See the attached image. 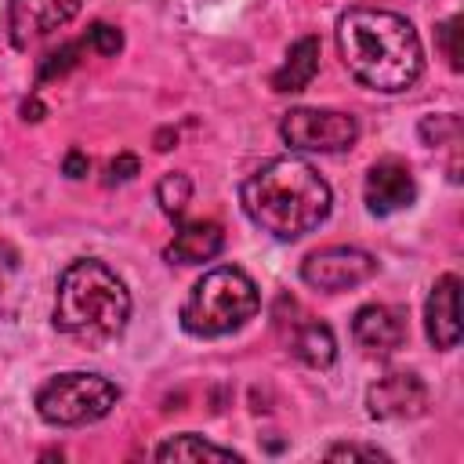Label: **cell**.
<instances>
[{"instance_id":"6da1fadb","label":"cell","mask_w":464,"mask_h":464,"mask_svg":"<svg viewBox=\"0 0 464 464\" xmlns=\"http://www.w3.org/2000/svg\"><path fill=\"white\" fill-rule=\"evenodd\" d=\"M337 47L348 72L381 94H399L417 83L424 47L410 18L381 7H352L337 22Z\"/></svg>"},{"instance_id":"7a4b0ae2","label":"cell","mask_w":464,"mask_h":464,"mask_svg":"<svg viewBox=\"0 0 464 464\" xmlns=\"http://www.w3.org/2000/svg\"><path fill=\"white\" fill-rule=\"evenodd\" d=\"M239 199L246 218L276 239H301L330 214L326 178L297 156H276L261 163L254 174H246Z\"/></svg>"},{"instance_id":"3957f363","label":"cell","mask_w":464,"mask_h":464,"mask_svg":"<svg viewBox=\"0 0 464 464\" xmlns=\"http://www.w3.org/2000/svg\"><path fill=\"white\" fill-rule=\"evenodd\" d=\"M127 319H130V294L109 265L83 257L62 272L54 294V326L62 334L83 344H105L123 334Z\"/></svg>"},{"instance_id":"277c9868","label":"cell","mask_w":464,"mask_h":464,"mask_svg":"<svg viewBox=\"0 0 464 464\" xmlns=\"http://www.w3.org/2000/svg\"><path fill=\"white\" fill-rule=\"evenodd\" d=\"M261 304L257 283L236 268V265H221L210 268L188 294V301L181 304V326L192 337H225L232 330H239L246 319H254Z\"/></svg>"},{"instance_id":"5b68a950","label":"cell","mask_w":464,"mask_h":464,"mask_svg":"<svg viewBox=\"0 0 464 464\" xmlns=\"http://www.w3.org/2000/svg\"><path fill=\"white\" fill-rule=\"evenodd\" d=\"M116 399H120V388L109 377L69 370L51 377L36 392V413L54 428H80V424L102 420L116 406Z\"/></svg>"},{"instance_id":"8992f818","label":"cell","mask_w":464,"mask_h":464,"mask_svg":"<svg viewBox=\"0 0 464 464\" xmlns=\"http://www.w3.org/2000/svg\"><path fill=\"white\" fill-rule=\"evenodd\" d=\"M279 134L297 152H344L359 138V123L337 109H290Z\"/></svg>"},{"instance_id":"52a82bcc","label":"cell","mask_w":464,"mask_h":464,"mask_svg":"<svg viewBox=\"0 0 464 464\" xmlns=\"http://www.w3.org/2000/svg\"><path fill=\"white\" fill-rule=\"evenodd\" d=\"M377 272L373 254L359 250V246H326L304 257L301 265V279L312 290H326V294H341L352 290L359 283H366Z\"/></svg>"},{"instance_id":"ba28073f","label":"cell","mask_w":464,"mask_h":464,"mask_svg":"<svg viewBox=\"0 0 464 464\" xmlns=\"http://www.w3.org/2000/svg\"><path fill=\"white\" fill-rule=\"evenodd\" d=\"M366 406H370V417L377 420H410V417H420L424 406H428V388L417 373H384L370 392H366Z\"/></svg>"},{"instance_id":"9c48e42d","label":"cell","mask_w":464,"mask_h":464,"mask_svg":"<svg viewBox=\"0 0 464 464\" xmlns=\"http://www.w3.org/2000/svg\"><path fill=\"white\" fill-rule=\"evenodd\" d=\"M362 196H366V210L377 214V218H388V214H399L406 207H413L417 199V181L410 174L406 163L399 160H381L370 167L366 174V185H362Z\"/></svg>"},{"instance_id":"30bf717a","label":"cell","mask_w":464,"mask_h":464,"mask_svg":"<svg viewBox=\"0 0 464 464\" xmlns=\"http://www.w3.org/2000/svg\"><path fill=\"white\" fill-rule=\"evenodd\" d=\"M80 11V0H11L7 29L14 47H29L33 40L54 33Z\"/></svg>"},{"instance_id":"8fae6325","label":"cell","mask_w":464,"mask_h":464,"mask_svg":"<svg viewBox=\"0 0 464 464\" xmlns=\"http://www.w3.org/2000/svg\"><path fill=\"white\" fill-rule=\"evenodd\" d=\"M424 330L439 352L457 348V341H460V279L457 276L435 279L428 304H424Z\"/></svg>"},{"instance_id":"7c38bea8","label":"cell","mask_w":464,"mask_h":464,"mask_svg":"<svg viewBox=\"0 0 464 464\" xmlns=\"http://www.w3.org/2000/svg\"><path fill=\"white\" fill-rule=\"evenodd\" d=\"M352 337L370 355H392L406 341V315L392 304H362L352 319Z\"/></svg>"},{"instance_id":"4fadbf2b","label":"cell","mask_w":464,"mask_h":464,"mask_svg":"<svg viewBox=\"0 0 464 464\" xmlns=\"http://www.w3.org/2000/svg\"><path fill=\"white\" fill-rule=\"evenodd\" d=\"M221 246H225V232L218 221H188L178 228L174 243L167 246V257L178 265H199V261L218 257Z\"/></svg>"},{"instance_id":"5bb4252c","label":"cell","mask_w":464,"mask_h":464,"mask_svg":"<svg viewBox=\"0 0 464 464\" xmlns=\"http://www.w3.org/2000/svg\"><path fill=\"white\" fill-rule=\"evenodd\" d=\"M315 72H319V40H315V36H301V40L286 51V62L276 69L272 87H276L279 94H294V91H304Z\"/></svg>"},{"instance_id":"9a60e30c","label":"cell","mask_w":464,"mask_h":464,"mask_svg":"<svg viewBox=\"0 0 464 464\" xmlns=\"http://www.w3.org/2000/svg\"><path fill=\"white\" fill-rule=\"evenodd\" d=\"M290 348L294 355L312 366V370H323L337 359V341H334V330L319 319H304V323H294L290 330Z\"/></svg>"},{"instance_id":"2e32d148","label":"cell","mask_w":464,"mask_h":464,"mask_svg":"<svg viewBox=\"0 0 464 464\" xmlns=\"http://www.w3.org/2000/svg\"><path fill=\"white\" fill-rule=\"evenodd\" d=\"M156 460H243V457L236 450L207 442L203 435L185 431V435H174L163 446H156Z\"/></svg>"},{"instance_id":"e0dca14e","label":"cell","mask_w":464,"mask_h":464,"mask_svg":"<svg viewBox=\"0 0 464 464\" xmlns=\"http://www.w3.org/2000/svg\"><path fill=\"white\" fill-rule=\"evenodd\" d=\"M188 199H192V181H188V174L174 170V174H163V178H160V185H156V203H160V210H163L167 218H181L185 207H188Z\"/></svg>"},{"instance_id":"ac0fdd59","label":"cell","mask_w":464,"mask_h":464,"mask_svg":"<svg viewBox=\"0 0 464 464\" xmlns=\"http://www.w3.org/2000/svg\"><path fill=\"white\" fill-rule=\"evenodd\" d=\"M420 138L435 149V145H457L460 141V120L453 116V112H442V116H428L424 123H420Z\"/></svg>"},{"instance_id":"d6986e66","label":"cell","mask_w":464,"mask_h":464,"mask_svg":"<svg viewBox=\"0 0 464 464\" xmlns=\"http://www.w3.org/2000/svg\"><path fill=\"white\" fill-rule=\"evenodd\" d=\"M80 51H83L80 40L62 44L58 51H51V54L44 58V65H40V83H44V80H54V76H65L69 69H76V65H80Z\"/></svg>"},{"instance_id":"ffe728a7","label":"cell","mask_w":464,"mask_h":464,"mask_svg":"<svg viewBox=\"0 0 464 464\" xmlns=\"http://www.w3.org/2000/svg\"><path fill=\"white\" fill-rule=\"evenodd\" d=\"M87 44L98 51V54H116L120 47H123V33L116 29V25H109V22H94L91 29H87Z\"/></svg>"},{"instance_id":"44dd1931","label":"cell","mask_w":464,"mask_h":464,"mask_svg":"<svg viewBox=\"0 0 464 464\" xmlns=\"http://www.w3.org/2000/svg\"><path fill=\"white\" fill-rule=\"evenodd\" d=\"M323 457H326V460H388V453H384V450H377V446H359V442L330 446Z\"/></svg>"},{"instance_id":"7402d4cb","label":"cell","mask_w":464,"mask_h":464,"mask_svg":"<svg viewBox=\"0 0 464 464\" xmlns=\"http://www.w3.org/2000/svg\"><path fill=\"white\" fill-rule=\"evenodd\" d=\"M457 25H460V18H446V22L439 25V44H442V54L450 58V65H453V69H460V51H457Z\"/></svg>"},{"instance_id":"603a6c76","label":"cell","mask_w":464,"mask_h":464,"mask_svg":"<svg viewBox=\"0 0 464 464\" xmlns=\"http://www.w3.org/2000/svg\"><path fill=\"white\" fill-rule=\"evenodd\" d=\"M138 174V156H130V152H120L112 163H109V185H116V181H130Z\"/></svg>"},{"instance_id":"cb8c5ba5","label":"cell","mask_w":464,"mask_h":464,"mask_svg":"<svg viewBox=\"0 0 464 464\" xmlns=\"http://www.w3.org/2000/svg\"><path fill=\"white\" fill-rule=\"evenodd\" d=\"M65 174H69V178H83V174H87V156L72 149V152L65 156Z\"/></svg>"},{"instance_id":"d4e9b609","label":"cell","mask_w":464,"mask_h":464,"mask_svg":"<svg viewBox=\"0 0 464 464\" xmlns=\"http://www.w3.org/2000/svg\"><path fill=\"white\" fill-rule=\"evenodd\" d=\"M170 141H178V134H174V130H160V134H156V149H160V152H167V149H170Z\"/></svg>"},{"instance_id":"484cf974","label":"cell","mask_w":464,"mask_h":464,"mask_svg":"<svg viewBox=\"0 0 464 464\" xmlns=\"http://www.w3.org/2000/svg\"><path fill=\"white\" fill-rule=\"evenodd\" d=\"M22 112H25V120H40V112H44V105H40V102L33 98V102H25V105H22Z\"/></svg>"}]
</instances>
